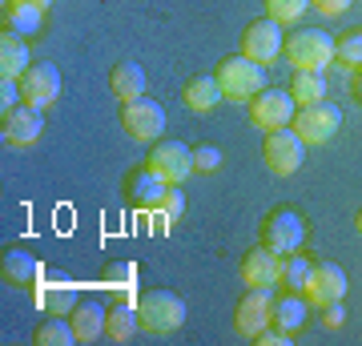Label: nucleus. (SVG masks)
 Instances as JSON below:
<instances>
[{"instance_id":"nucleus-16","label":"nucleus","mask_w":362,"mask_h":346,"mask_svg":"<svg viewBox=\"0 0 362 346\" xmlns=\"http://www.w3.org/2000/svg\"><path fill=\"white\" fill-rule=\"evenodd\" d=\"M165 193H169V181L161 178L157 169H149V166L137 169V173L129 178V202L137 205V209H145V214L165 202Z\"/></svg>"},{"instance_id":"nucleus-29","label":"nucleus","mask_w":362,"mask_h":346,"mask_svg":"<svg viewBox=\"0 0 362 346\" xmlns=\"http://www.w3.org/2000/svg\"><path fill=\"white\" fill-rule=\"evenodd\" d=\"M37 342L40 346H73L77 342V330H73V322H61V314H52V322H40L37 326Z\"/></svg>"},{"instance_id":"nucleus-5","label":"nucleus","mask_w":362,"mask_h":346,"mask_svg":"<svg viewBox=\"0 0 362 346\" xmlns=\"http://www.w3.org/2000/svg\"><path fill=\"white\" fill-rule=\"evenodd\" d=\"M306 242V218L298 209H274L262 226V246H270L274 254H298Z\"/></svg>"},{"instance_id":"nucleus-37","label":"nucleus","mask_w":362,"mask_h":346,"mask_svg":"<svg viewBox=\"0 0 362 346\" xmlns=\"http://www.w3.org/2000/svg\"><path fill=\"white\" fill-rule=\"evenodd\" d=\"M354 97H358V101H362V77H358V85H354Z\"/></svg>"},{"instance_id":"nucleus-14","label":"nucleus","mask_w":362,"mask_h":346,"mask_svg":"<svg viewBox=\"0 0 362 346\" xmlns=\"http://www.w3.org/2000/svg\"><path fill=\"white\" fill-rule=\"evenodd\" d=\"M242 282L246 286H262V290H274L282 282V254H274L270 246H258L242 258Z\"/></svg>"},{"instance_id":"nucleus-19","label":"nucleus","mask_w":362,"mask_h":346,"mask_svg":"<svg viewBox=\"0 0 362 346\" xmlns=\"http://www.w3.org/2000/svg\"><path fill=\"white\" fill-rule=\"evenodd\" d=\"M73 318V330H77V342H97L105 334V318H109V310L101 302H77V310L69 314Z\"/></svg>"},{"instance_id":"nucleus-8","label":"nucleus","mask_w":362,"mask_h":346,"mask_svg":"<svg viewBox=\"0 0 362 346\" xmlns=\"http://www.w3.org/2000/svg\"><path fill=\"white\" fill-rule=\"evenodd\" d=\"M121 125H125V133H129L133 142H157L161 129H165V109H161V101H153V97L125 101Z\"/></svg>"},{"instance_id":"nucleus-36","label":"nucleus","mask_w":362,"mask_h":346,"mask_svg":"<svg viewBox=\"0 0 362 346\" xmlns=\"http://www.w3.org/2000/svg\"><path fill=\"white\" fill-rule=\"evenodd\" d=\"M21 4H37V8H49L52 0H21Z\"/></svg>"},{"instance_id":"nucleus-12","label":"nucleus","mask_w":362,"mask_h":346,"mask_svg":"<svg viewBox=\"0 0 362 346\" xmlns=\"http://www.w3.org/2000/svg\"><path fill=\"white\" fill-rule=\"evenodd\" d=\"M270 322H274V290L250 286V294L238 302V330L246 338H258Z\"/></svg>"},{"instance_id":"nucleus-33","label":"nucleus","mask_w":362,"mask_h":346,"mask_svg":"<svg viewBox=\"0 0 362 346\" xmlns=\"http://www.w3.org/2000/svg\"><path fill=\"white\" fill-rule=\"evenodd\" d=\"M322 326H326V330L346 326V306H342V302H330V306H322Z\"/></svg>"},{"instance_id":"nucleus-21","label":"nucleus","mask_w":362,"mask_h":346,"mask_svg":"<svg viewBox=\"0 0 362 346\" xmlns=\"http://www.w3.org/2000/svg\"><path fill=\"white\" fill-rule=\"evenodd\" d=\"M226 101V93H221L218 77H194L185 85V105L194 109V113H209V109H218Z\"/></svg>"},{"instance_id":"nucleus-7","label":"nucleus","mask_w":362,"mask_h":346,"mask_svg":"<svg viewBox=\"0 0 362 346\" xmlns=\"http://www.w3.org/2000/svg\"><path fill=\"white\" fill-rule=\"evenodd\" d=\"M298 117V101L290 97V89H262L254 101H250V121L258 129H290Z\"/></svg>"},{"instance_id":"nucleus-20","label":"nucleus","mask_w":362,"mask_h":346,"mask_svg":"<svg viewBox=\"0 0 362 346\" xmlns=\"http://www.w3.org/2000/svg\"><path fill=\"white\" fill-rule=\"evenodd\" d=\"M109 85H113V93L121 101H137V97H145V69L137 61H121V64H113Z\"/></svg>"},{"instance_id":"nucleus-10","label":"nucleus","mask_w":362,"mask_h":346,"mask_svg":"<svg viewBox=\"0 0 362 346\" xmlns=\"http://www.w3.org/2000/svg\"><path fill=\"white\" fill-rule=\"evenodd\" d=\"M21 93H25V105L33 109H49L57 97H61V69L49 61L28 64V73L21 77Z\"/></svg>"},{"instance_id":"nucleus-17","label":"nucleus","mask_w":362,"mask_h":346,"mask_svg":"<svg viewBox=\"0 0 362 346\" xmlns=\"http://www.w3.org/2000/svg\"><path fill=\"white\" fill-rule=\"evenodd\" d=\"M28 64H33V57H28V45L21 33H8L4 28V37H0V77H25Z\"/></svg>"},{"instance_id":"nucleus-38","label":"nucleus","mask_w":362,"mask_h":346,"mask_svg":"<svg viewBox=\"0 0 362 346\" xmlns=\"http://www.w3.org/2000/svg\"><path fill=\"white\" fill-rule=\"evenodd\" d=\"M354 226H358V233H362V209H358V218H354Z\"/></svg>"},{"instance_id":"nucleus-34","label":"nucleus","mask_w":362,"mask_h":346,"mask_svg":"<svg viewBox=\"0 0 362 346\" xmlns=\"http://www.w3.org/2000/svg\"><path fill=\"white\" fill-rule=\"evenodd\" d=\"M290 338H294V334L282 330V326H274V322L258 334V342H262V346H290Z\"/></svg>"},{"instance_id":"nucleus-22","label":"nucleus","mask_w":362,"mask_h":346,"mask_svg":"<svg viewBox=\"0 0 362 346\" xmlns=\"http://www.w3.org/2000/svg\"><path fill=\"white\" fill-rule=\"evenodd\" d=\"M4 278L13 286L40 282V258H33L28 250H8V254H4Z\"/></svg>"},{"instance_id":"nucleus-11","label":"nucleus","mask_w":362,"mask_h":346,"mask_svg":"<svg viewBox=\"0 0 362 346\" xmlns=\"http://www.w3.org/2000/svg\"><path fill=\"white\" fill-rule=\"evenodd\" d=\"M242 49H246L250 61H258V64H270L278 52L286 49V40H282V25L274 21V16H262V21H254V25L242 33Z\"/></svg>"},{"instance_id":"nucleus-32","label":"nucleus","mask_w":362,"mask_h":346,"mask_svg":"<svg viewBox=\"0 0 362 346\" xmlns=\"http://www.w3.org/2000/svg\"><path fill=\"white\" fill-rule=\"evenodd\" d=\"M221 161H226V157H221L218 145H197V149H194V169H197V173H218Z\"/></svg>"},{"instance_id":"nucleus-28","label":"nucleus","mask_w":362,"mask_h":346,"mask_svg":"<svg viewBox=\"0 0 362 346\" xmlns=\"http://www.w3.org/2000/svg\"><path fill=\"white\" fill-rule=\"evenodd\" d=\"M181 214H185V193H181L177 185H169L165 202L157 205V209H149V218L157 221V230H169V226H177Z\"/></svg>"},{"instance_id":"nucleus-31","label":"nucleus","mask_w":362,"mask_h":346,"mask_svg":"<svg viewBox=\"0 0 362 346\" xmlns=\"http://www.w3.org/2000/svg\"><path fill=\"white\" fill-rule=\"evenodd\" d=\"M266 8H270V16L278 25H294L298 16L310 8V0H266Z\"/></svg>"},{"instance_id":"nucleus-1","label":"nucleus","mask_w":362,"mask_h":346,"mask_svg":"<svg viewBox=\"0 0 362 346\" xmlns=\"http://www.w3.org/2000/svg\"><path fill=\"white\" fill-rule=\"evenodd\" d=\"M218 85L226 93V101H254L262 89H266V73H262L258 61H250L246 52L242 57H226L218 64Z\"/></svg>"},{"instance_id":"nucleus-9","label":"nucleus","mask_w":362,"mask_h":346,"mask_svg":"<svg viewBox=\"0 0 362 346\" xmlns=\"http://www.w3.org/2000/svg\"><path fill=\"white\" fill-rule=\"evenodd\" d=\"M149 169H157L169 185H181V181L197 173L194 169V149L185 142H157L153 154H149Z\"/></svg>"},{"instance_id":"nucleus-35","label":"nucleus","mask_w":362,"mask_h":346,"mask_svg":"<svg viewBox=\"0 0 362 346\" xmlns=\"http://www.w3.org/2000/svg\"><path fill=\"white\" fill-rule=\"evenodd\" d=\"M310 4H314L322 16H342L350 4H354V0H310Z\"/></svg>"},{"instance_id":"nucleus-3","label":"nucleus","mask_w":362,"mask_h":346,"mask_svg":"<svg viewBox=\"0 0 362 346\" xmlns=\"http://www.w3.org/2000/svg\"><path fill=\"white\" fill-rule=\"evenodd\" d=\"M262 157H266L270 173L290 178V173H298L302 161H306V142L298 137L294 129H270L266 142H262Z\"/></svg>"},{"instance_id":"nucleus-4","label":"nucleus","mask_w":362,"mask_h":346,"mask_svg":"<svg viewBox=\"0 0 362 346\" xmlns=\"http://www.w3.org/2000/svg\"><path fill=\"white\" fill-rule=\"evenodd\" d=\"M282 52L294 69H326L334 61V37L322 33V28H306V33H294L286 40Z\"/></svg>"},{"instance_id":"nucleus-24","label":"nucleus","mask_w":362,"mask_h":346,"mask_svg":"<svg viewBox=\"0 0 362 346\" xmlns=\"http://www.w3.org/2000/svg\"><path fill=\"white\" fill-rule=\"evenodd\" d=\"M290 97L298 105H314L326 97V77L322 69H294V81H290Z\"/></svg>"},{"instance_id":"nucleus-23","label":"nucleus","mask_w":362,"mask_h":346,"mask_svg":"<svg viewBox=\"0 0 362 346\" xmlns=\"http://www.w3.org/2000/svg\"><path fill=\"white\" fill-rule=\"evenodd\" d=\"M141 318H137V302H117L109 310V318H105V334L113 338V342H129L133 334H137Z\"/></svg>"},{"instance_id":"nucleus-27","label":"nucleus","mask_w":362,"mask_h":346,"mask_svg":"<svg viewBox=\"0 0 362 346\" xmlns=\"http://www.w3.org/2000/svg\"><path fill=\"white\" fill-rule=\"evenodd\" d=\"M310 270H314V262L310 258H302V250H298V254H286L282 258V286L286 290H306Z\"/></svg>"},{"instance_id":"nucleus-6","label":"nucleus","mask_w":362,"mask_h":346,"mask_svg":"<svg viewBox=\"0 0 362 346\" xmlns=\"http://www.w3.org/2000/svg\"><path fill=\"white\" fill-rule=\"evenodd\" d=\"M338 125H342V109L334 101H314V105H302L298 109L294 133L306 145H326L338 133Z\"/></svg>"},{"instance_id":"nucleus-15","label":"nucleus","mask_w":362,"mask_h":346,"mask_svg":"<svg viewBox=\"0 0 362 346\" xmlns=\"http://www.w3.org/2000/svg\"><path fill=\"white\" fill-rule=\"evenodd\" d=\"M40 133H45V109H33V105H16L13 113H4V142L8 145H37Z\"/></svg>"},{"instance_id":"nucleus-25","label":"nucleus","mask_w":362,"mask_h":346,"mask_svg":"<svg viewBox=\"0 0 362 346\" xmlns=\"http://www.w3.org/2000/svg\"><path fill=\"white\" fill-rule=\"evenodd\" d=\"M302 322H306V298H298V290L274 302V326L298 334V330H302Z\"/></svg>"},{"instance_id":"nucleus-30","label":"nucleus","mask_w":362,"mask_h":346,"mask_svg":"<svg viewBox=\"0 0 362 346\" xmlns=\"http://www.w3.org/2000/svg\"><path fill=\"white\" fill-rule=\"evenodd\" d=\"M334 61L346 69H362V28H350L342 40H334Z\"/></svg>"},{"instance_id":"nucleus-26","label":"nucleus","mask_w":362,"mask_h":346,"mask_svg":"<svg viewBox=\"0 0 362 346\" xmlns=\"http://www.w3.org/2000/svg\"><path fill=\"white\" fill-rule=\"evenodd\" d=\"M37 306H45L49 314H73L77 310V290L69 282H57V286H49V290H37Z\"/></svg>"},{"instance_id":"nucleus-18","label":"nucleus","mask_w":362,"mask_h":346,"mask_svg":"<svg viewBox=\"0 0 362 346\" xmlns=\"http://www.w3.org/2000/svg\"><path fill=\"white\" fill-rule=\"evenodd\" d=\"M4 28H8V33H21V37H37L40 28H45V8L8 0V4H4Z\"/></svg>"},{"instance_id":"nucleus-2","label":"nucleus","mask_w":362,"mask_h":346,"mask_svg":"<svg viewBox=\"0 0 362 346\" xmlns=\"http://www.w3.org/2000/svg\"><path fill=\"white\" fill-rule=\"evenodd\" d=\"M137 318L149 334H173L185 322V302L173 290H145L137 298Z\"/></svg>"},{"instance_id":"nucleus-13","label":"nucleus","mask_w":362,"mask_h":346,"mask_svg":"<svg viewBox=\"0 0 362 346\" xmlns=\"http://www.w3.org/2000/svg\"><path fill=\"white\" fill-rule=\"evenodd\" d=\"M306 302L314 306H330V302H342L346 298V270L334 266V262H322V266L310 270V282H306Z\"/></svg>"}]
</instances>
